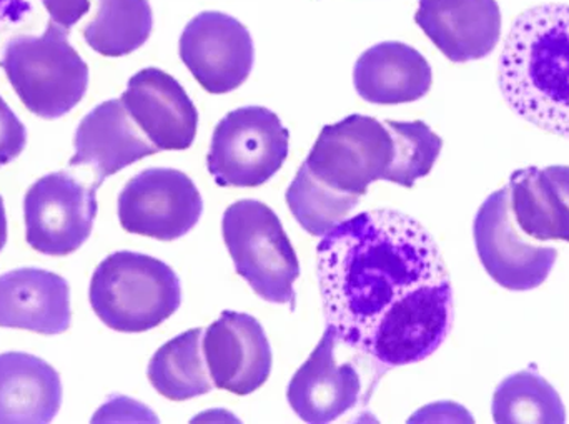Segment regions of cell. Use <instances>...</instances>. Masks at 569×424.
<instances>
[{
  "label": "cell",
  "mask_w": 569,
  "mask_h": 424,
  "mask_svg": "<svg viewBox=\"0 0 569 424\" xmlns=\"http://www.w3.org/2000/svg\"><path fill=\"white\" fill-rule=\"evenodd\" d=\"M327 329L383 369L433 355L453 326V286L440 249L417 220L370 210L317 246Z\"/></svg>",
  "instance_id": "cell-1"
},
{
  "label": "cell",
  "mask_w": 569,
  "mask_h": 424,
  "mask_svg": "<svg viewBox=\"0 0 569 424\" xmlns=\"http://www.w3.org/2000/svg\"><path fill=\"white\" fill-rule=\"evenodd\" d=\"M498 83L515 113L569 139V6L525 10L498 62Z\"/></svg>",
  "instance_id": "cell-2"
},
{
  "label": "cell",
  "mask_w": 569,
  "mask_h": 424,
  "mask_svg": "<svg viewBox=\"0 0 569 424\" xmlns=\"http://www.w3.org/2000/svg\"><path fill=\"white\" fill-rule=\"evenodd\" d=\"M89 296L93 312L109 329L143 333L179 310L182 289L167 263L143 253L117 252L97 266Z\"/></svg>",
  "instance_id": "cell-3"
},
{
  "label": "cell",
  "mask_w": 569,
  "mask_h": 424,
  "mask_svg": "<svg viewBox=\"0 0 569 424\" xmlns=\"http://www.w3.org/2000/svg\"><path fill=\"white\" fill-rule=\"evenodd\" d=\"M69 29L49 20L42 36L6 43L0 67L33 115L60 119L79 105L89 87V67L70 46Z\"/></svg>",
  "instance_id": "cell-4"
},
{
  "label": "cell",
  "mask_w": 569,
  "mask_h": 424,
  "mask_svg": "<svg viewBox=\"0 0 569 424\" xmlns=\"http://www.w3.org/2000/svg\"><path fill=\"white\" fill-rule=\"evenodd\" d=\"M222 232L237 273L253 292L293 312L300 262L277 213L259 200H240L223 213Z\"/></svg>",
  "instance_id": "cell-5"
},
{
  "label": "cell",
  "mask_w": 569,
  "mask_h": 424,
  "mask_svg": "<svg viewBox=\"0 0 569 424\" xmlns=\"http://www.w3.org/2000/svg\"><path fill=\"white\" fill-rule=\"evenodd\" d=\"M393 160L387 123L355 113L321 129L305 166L335 192L363 196L371 183L388 180Z\"/></svg>",
  "instance_id": "cell-6"
},
{
  "label": "cell",
  "mask_w": 569,
  "mask_h": 424,
  "mask_svg": "<svg viewBox=\"0 0 569 424\" xmlns=\"http://www.w3.org/2000/svg\"><path fill=\"white\" fill-rule=\"evenodd\" d=\"M290 133L266 107L227 113L212 137L207 166L220 186L253 189L269 182L288 157Z\"/></svg>",
  "instance_id": "cell-7"
},
{
  "label": "cell",
  "mask_w": 569,
  "mask_h": 424,
  "mask_svg": "<svg viewBox=\"0 0 569 424\" xmlns=\"http://www.w3.org/2000/svg\"><path fill=\"white\" fill-rule=\"evenodd\" d=\"M473 236L488 275L511 292L543 285L557 263V249L525 239L511 212L508 186L485 200L475 216Z\"/></svg>",
  "instance_id": "cell-8"
},
{
  "label": "cell",
  "mask_w": 569,
  "mask_h": 424,
  "mask_svg": "<svg viewBox=\"0 0 569 424\" xmlns=\"http://www.w3.org/2000/svg\"><path fill=\"white\" fill-rule=\"evenodd\" d=\"M97 190L66 172L37 180L23 200L27 243L43 255L77 252L92 233Z\"/></svg>",
  "instance_id": "cell-9"
},
{
  "label": "cell",
  "mask_w": 569,
  "mask_h": 424,
  "mask_svg": "<svg viewBox=\"0 0 569 424\" xmlns=\"http://www.w3.org/2000/svg\"><path fill=\"white\" fill-rule=\"evenodd\" d=\"M203 200L189 175L173 169H147L129 180L119 195L123 230L172 242L199 223Z\"/></svg>",
  "instance_id": "cell-10"
},
{
  "label": "cell",
  "mask_w": 569,
  "mask_h": 424,
  "mask_svg": "<svg viewBox=\"0 0 569 424\" xmlns=\"http://www.w3.org/2000/svg\"><path fill=\"white\" fill-rule=\"evenodd\" d=\"M180 59L209 93L239 89L252 72L256 49L249 29L223 12H202L180 37Z\"/></svg>",
  "instance_id": "cell-11"
},
{
  "label": "cell",
  "mask_w": 569,
  "mask_h": 424,
  "mask_svg": "<svg viewBox=\"0 0 569 424\" xmlns=\"http://www.w3.org/2000/svg\"><path fill=\"white\" fill-rule=\"evenodd\" d=\"M207 366L217 388L246 396L266 385L272 373V346L259 320L223 312L203 339Z\"/></svg>",
  "instance_id": "cell-12"
},
{
  "label": "cell",
  "mask_w": 569,
  "mask_h": 424,
  "mask_svg": "<svg viewBox=\"0 0 569 424\" xmlns=\"http://www.w3.org/2000/svg\"><path fill=\"white\" fill-rule=\"evenodd\" d=\"M120 100L159 152L187 150L196 142L199 112L179 80L163 70H140L129 80Z\"/></svg>",
  "instance_id": "cell-13"
},
{
  "label": "cell",
  "mask_w": 569,
  "mask_h": 424,
  "mask_svg": "<svg viewBox=\"0 0 569 424\" xmlns=\"http://www.w3.org/2000/svg\"><path fill=\"white\" fill-rule=\"evenodd\" d=\"M415 22L451 62L485 59L500 42L497 0H418Z\"/></svg>",
  "instance_id": "cell-14"
},
{
  "label": "cell",
  "mask_w": 569,
  "mask_h": 424,
  "mask_svg": "<svg viewBox=\"0 0 569 424\" xmlns=\"http://www.w3.org/2000/svg\"><path fill=\"white\" fill-rule=\"evenodd\" d=\"M73 153L70 166H92L99 189L103 180L146 157L159 152L146 139L122 100H107L87 113L73 137Z\"/></svg>",
  "instance_id": "cell-15"
},
{
  "label": "cell",
  "mask_w": 569,
  "mask_h": 424,
  "mask_svg": "<svg viewBox=\"0 0 569 424\" xmlns=\"http://www.w3.org/2000/svg\"><path fill=\"white\" fill-rule=\"evenodd\" d=\"M337 336L325 330L315 352L288 385L291 410L305 423L323 424L350 412L360 398L361 382L351 362L338 365Z\"/></svg>",
  "instance_id": "cell-16"
},
{
  "label": "cell",
  "mask_w": 569,
  "mask_h": 424,
  "mask_svg": "<svg viewBox=\"0 0 569 424\" xmlns=\"http://www.w3.org/2000/svg\"><path fill=\"white\" fill-rule=\"evenodd\" d=\"M72 320L69 283L40 269H19L0 275V326L60 335Z\"/></svg>",
  "instance_id": "cell-17"
},
{
  "label": "cell",
  "mask_w": 569,
  "mask_h": 424,
  "mask_svg": "<svg viewBox=\"0 0 569 424\" xmlns=\"http://www.w3.org/2000/svg\"><path fill=\"white\" fill-rule=\"evenodd\" d=\"M510 206L521 232L537 242L569 243V166H528L511 173Z\"/></svg>",
  "instance_id": "cell-18"
},
{
  "label": "cell",
  "mask_w": 569,
  "mask_h": 424,
  "mask_svg": "<svg viewBox=\"0 0 569 424\" xmlns=\"http://www.w3.org/2000/svg\"><path fill=\"white\" fill-rule=\"evenodd\" d=\"M355 89L361 99L378 105L417 102L433 83L428 60L413 47L381 42L365 50L353 72Z\"/></svg>",
  "instance_id": "cell-19"
},
{
  "label": "cell",
  "mask_w": 569,
  "mask_h": 424,
  "mask_svg": "<svg viewBox=\"0 0 569 424\" xmlns=\"http://www.w3.org/2000/svg\"><path fill=\"white\" fill-rule=\"evenodd\" d=\"M62 405L59 373L29 353L0 355V424H46Z\"/></svg>",
  "instance_id": "cell-20"
},
{
  "label": "cell",
  "mask_w": 569,
  "mask_h": 424,
  "mask_svg": "<svg viewBox=\"0 0 569 424\" xmlns=\"http://www.w3.org/2000/svg\"><path fill=\"white\" fill-rule=\"evenodd\" d=\"M202 329L189 330L166 343L150 360V383L167 400L186 402L212 392L202 360Z\"/></svg>",
  "instance_id": "cell-21"
},
{
  "label": "cell",
  "mask_w": 569,
  "mask_h": 424,
  "mask_svg": "<svg viewBox=\"0 0 569 424\" xmlns=\"http://www.w3.org/2000/svg\"><path fill=\"white\" fill-rule=\"evenodd\" d=\"M493 420L498 424H563L561 396L535 369L523 370L500 383L493 396Z\"/></svg>",
  "instance_id": "cell-22"
},
{
  "label": "cell",
  "mask_w": 569,
  "mask_h": 424,
  "mask_svg": "<svg viewBox=\"0 0 569 424\" xmlns=\"http://www.w3.org/2000/svg\"><path fill=\"white\" fill-rule=\"evenodd\" d=\"M152 29L149 0H99L96 19L83 29V37L100 55L123 57L140 49Z\"/></svg>",
  "instance_id": "cell-23"
},
{
  "label": "cell",
  "mask_w": 569,
  "mask_h": 424,
  "mask_svg": "<svg viewBox=\"0 0 569 424\" xmlns=\"http://www.w3.org/2000/svg\"><path fill=\"white\" fill-rule=\"evenodd\" d=\"M287 203L305 232L313 236H323L338 223L345 222L348 213L357 209L360 196L335 192L315 179L303 163L288 186Z\"/></svg>",
  "instance_id": "cell-24"
},
{
  "label": "cell",
  "mask_w": 569,
  "mask_h": 424,
  "mask_svg": "<svg viewBox=\"0 0 569 424\" xmlns=\"http://www.w3.org/2000/svg\"><path fill=\"white\" fill-rule=\"evenodd\" d=\"M395 142V160L388 182L411 189L433 169L443 149V140L421 120L395 122L385 120Z\"/></svg>",
  "instance_id": "cell-25"
},
{
  "label": "cell",
  "mask_w": 569,
  "mask_h": 424,
  "mask_svg": "<svg viewBox=\"0 0 569 424\" xmlns=\"http://www.w3.org/2000/svg\"><path fill=\"white\" fill-rule=\"evenodd\" d=\"M26 143V127L0 97V169L19 159Z\"/></svg>",
  "instance_id": "cell-26"
},
{
  "label": "cell",
  "mask_w": 569,
  "mask_h": 424,
  "mask_svg": "<svg viewBox=\"0 0 569 424\" xmlns=\"http://www.w3.org/2000/svg\"><path fill=\"white\" fill-rule=\"evenodd\" d=\"M42 3L50 20L69 30L90 10V0H42Z\"/></svg>",
  "instance_id": "cell-27"
},
{
  "label": "cell",
  "mask_w": 569,
  "mask_h": 424,
  "mask_svg": "<svg viewBox=\"0 0 569 424\" xmlns=\"http://www.w3.org/2000/svg\"><path fill=\"white\" fill-rule=\"evenodd\" d=\"M32 12L30 0H0V29L22 22Z\"/></svg>",
  "instance_id": "cell-28"
},
{
  "label": "cell",
  "mask_w": 569,
  "mask_h": 424,
  "mask_svg": "<svg viewBox=\"0 0 569 424\" xmlns=\"http://www.w3.org/2000/svg\"><path fill=\"white\" fill-rule=\"evenodd\" d=\"M7 243V216L2 196H0V252Z\"/></svg>",
  "instance_id": "cell-29"
}]
</instances>
